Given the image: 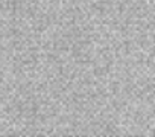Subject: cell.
I'll use <instances>...</instances> for the list:
<instances>
[]
</instances>
